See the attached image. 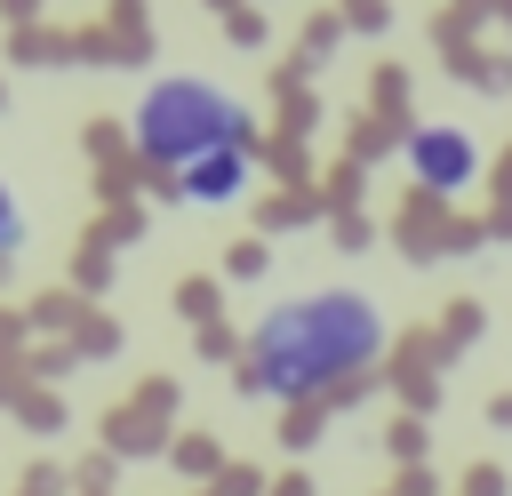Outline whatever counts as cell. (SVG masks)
<instances>
[{"mask_svg": "<svg viewBox=\"0 0 512 496\" xmlns=\"http://www.w3.org/2000/svg\"><path fill=\"white\" fill-rule=\"evenodd\" d=\"M384 344V320L360 288H320V296H296L280 304L248 360H240V392H272V400H312L320 384H344L376 360Z\"/></svg>", "mask_w": 512, "mask_h": 496, "instance_id": "cell-1", "label": "cell"}, {"mask_svg": "<svg viewBox=\"0 0 512 496\" xmlns=\"http://www.w3.org/2000/svg\"><path fill=\"white\" fill-rule=\"evenodd\" d=\"M136 152L152 168H192L208 152H248V104L216 80H152L136 104Z\"/></svg>", "mask_w": 512, "mask_h": 496, "instance_id": "cell-2", "label": "cell"}, {"mask_svg": "<svg viewBox=\"0 0 512 496\" xmlns=\"http://www.w3.org/2000/svg\"><path fill=\"white\" fill-rule=\"evenodd\" d=\"M408 168H416L424 192H464L472 168H480V144H472L464 128H416V136H408Z\"/></svg>", "mask_w": 512, "mask_h": 496, "instance_id": "cell-3", "label": "cell"}, {"mask_svg": "<svg viewBox=\"0 0 512 496\" xmlns=\"http://www.w3.org/2000/svg\"><path fill=\"white\" fill-rule=\"evenodd\" d=\"M240 184H248V152H208V160L176 168V192H184V200H200V208L240 200Z\"/></svg>", "mask_w": 512, "mask_h": 496, "instance_id": "cell-4", "label": "cell"}, {"mask_svg": "<svg viewBox=\"0 0 512 496\" xmlns=\"http://www.w3.org/2000/svg\"><path fill=\"white\" fill-rule=\"evenodd\" d=\"M8 248H24V208H16V192H8V176H0V256Z\"/></svg>", "mask_w": 512, "mask_h": 496, "instance_id": "cell-5", "label": "cell"}, {"mask_svg": "<svg viewBox=\"0 0 512 496\" xmlns=\"http://www.w3.org/2000/svg\"><path fill=\"white\" fill-rule=\"evenodd\" d=\"M232 272H240V280L264 272V240H240V248H232Z\"/></svg>", "mask_w": 512, "mask_h": 496, "instance_id": "cell-6", "label": "cell"}]
</instances>
